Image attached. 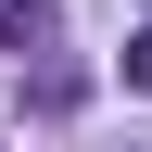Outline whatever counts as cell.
I'll return each instance as SVG.
<instances>
[{
    "mask_svg": "<svg viewBox=\"0 0 152 152\" xmlns=\"http://www.w3.org/2000/svg\"><path fill=\"white\" fill-rule=\"evenodd\" d=\"M51 38V0H0V51H38Z\"/></svg>",
    "mask_w": 152,
    "mask_h": 152,
    "instance_id": "6da1fadb",
    "label": "cell"
},
{
    "mask_svg": "<svg viewBox=\"0 0 152 152\" xmlns=\"http://www.w3.org/2000/svg\"><path fill=\"white\" fill-rule=\"evenodd\" d=\"M127 89H152V26H140V38H127Z\"/></svg>",
    "mask_w": 152,
    "mask_h": 152,
    "instance_id": "7a4b0ae2",
    "label": "cell"
}]
</instances>
